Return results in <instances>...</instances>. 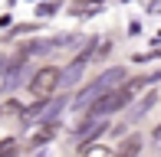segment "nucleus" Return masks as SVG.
Returning <instances> with one entry per match:
<instances>
[{
    "instance_id": "obj_1",
    "label": "nucleus",
    "mask_w": 161,
    "mask_h": 157,
    "mask_svg": "<svg viewBox=\"0 0 161 157\" xmlns=\"http://www.w3.org/2000/svg\"><path fill=\"white\" fill-rule=\"evenodd\" d=\"M122 78H125V69H122V66H112V69H105V72H99L96 82H89L76 95V108H89L99 95H105V92H112L115 85H122Z\"/></svg>"
},
{
    "instance_id": "obj_2",
    "label": "nucleus",
    "mask_w": 161,
    "mask_h": 157,
    "mask_svg": "<svg viewBox=\"0 0 161 157\" xmlns=\"http://www.w3.org/2000/svg\"><path fill=\"white\" fill-rule=\"evenodd\" d=\"M59 85H63V69L59 66H43L40 72L26 82V92H30L33 98H49Z\"/></svg>"
},
{
    "instance_id": "obj_3",
    "label": "nucleus",
    "mask_w": 161,
    "mask_h": 157,
    "mask_svg": "<svg viewBox=\"0 0 161 157\" xmlns=\"http://www.w3.org/2000/svg\"><path fill=\"white\" fill-rule=\"evenodd\" d=\"M26 59H30V53H23V49L10 59V66H7V72H3V82H0V89H3V92H13L20 82H23V66H26Z\"/></svg>"
},
{
    "instance_id": "obj_4",
    "label": "nucleus",
    "mask_w": 161,
    "mask_h": 157,
    "mask_svg": "<svg viewBox=\"0 0 161 157\" xmlns=\"http://www.w3.org/2000/svg\"><path fill=\"white\" fill-rule=\"evenodd\" d=\"M102 131H108V121H105V118H96V115H86L82 124H79V147L92 144Z\"/></svg>"
},
{
    "instance_id": "obj_5",
    "label": "nucleus",
    "mask_w": 161,
    "mask_h": 157,
    "mask_svg": "<svg viewBox=\"0 0 161 157\" xmlns=\"http://www.w3.org/2000/svg\"><path fill=\"white\" fill-rule=\"evenodd\" d=\"M53 134H56V121H43V128L33 134L30 141H26V147H43V144H49Z\"/></svg>"
},
{
    "instance_id": "obj_6",
    "label": "nucleus",
    "mask_w": 161,
    "mask_h": 157,
    "mask_svg": "<svg viewBox=\"0 0 161 157\" xmlns=\"http://www.w3.org/2000/svg\"><path fill=\"white\" fill-rule=\"evenodd\" d=\"M155 102H158V92H155V89H148V92H145V98L135 105V108H131V121H142V118L151 111V105H155Z\"/></svg>"
},
{
    "instance_id": "obj_7",
    "label": "nucleus",
    "mask_w": 161,
    "mask_h": 157,
    "mask_svg": "<svg viewBox=\"0 0 161 157\" xmlns=\"http://www.w3.org/2000/svg\"><path fill=\"white\" fill-rule=\"evenodd\" d=\"M138 154H142V138H138V134L125 138L119 144V151H115V157H138Z\"/></svg>"
},
{
    "instance_id": "obj_8",
    "label": "nucleus",
    "mask_w": 161,
    "mask_h": 157,
    "mask_svg": "<svg viewBox=\"0 0 161 157\" xmlns=\"http://www.w3.org/2000/svg\"><path fill=\"white\" fill-rule=\"evenodd\" d=\"M23 53H30V56H40V53H53L56 49V39H30V43H23Z\"/></svg>"
},
{
    "instance_id": "obj_9",
    "label": "nucleus",
    "mask_w": 161,
    "mask_h": 157,
    "mask_svg": "<svg viewBox=\"0 0 161 157\" xmlns=\"http://www.w3.org/2000/svg\"><path fill=\"white\" fill-rule=\"evenodd\" d=\"M82 157H115L105 144H86L82 147Z\"/></svg>"
},
{
    "instance_id": "obj_10",
    "label": "nucleus",
    "mask_w": 161,
    "mask_h": 157,
    "mask_svg": "<svg viewBox=\"0 0 161 157\" xmlns=\"http://www.w3.org/2000/svg\"><path fill=\"white\" fill-rule=\"evenodd\" d=\"M17 151H20V144H17L13 138L0 141V157H17Z\"/></svg>"
},
{
    "instance_id": "obj_11",
    "label": "nucleus",
    "mask_w": 161,
    "mask_h": 157,
    "mask_svg": "<svg viewBox=\"0 0 161 157\" xmlns=\"http://www.w3.org/2000/svg\"><path fill=\"white\" fill-rule=\"evenodd\" d=\"M108 49H112V39H96V53H92V59H102V56H108Z\"/></svg>"
},
{
    "instance_id": "obj_12",
    "label": "nucleus",
    "mask_w": 161,
    "mask_h": 157,
    "mask_svg": "<svg viewBox=\"0 0 161 157\" xmlns=\"http://www.w3.org/2000/svg\"><path fill=\"white\" fill-rule=\"evenodd\" d=\"M7 66H10V59H7V56L0 53V78H3V72H7Z\"/></svg>"
},
{
    "instance_id": "obj_13",
    "label": "nucleus",
    "mask_w": 161,
    "mask_h": 157,
    "mask_svg": "<svg viewBox=\"0 0 161 157\" xmlns=\"http://www.w3.org/2000/svg\"><path fill=\"white\" fill-rule=\"evenodd\" d=\"M151 141H155V144H158V147H161V124H158V128H155V131H151Z\"/></svg>"
}]
</instances>
